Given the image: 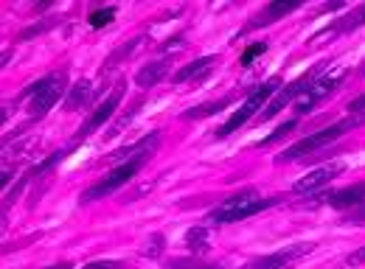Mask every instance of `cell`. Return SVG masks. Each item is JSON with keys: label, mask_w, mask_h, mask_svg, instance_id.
I'll use <instances>...</instances> for the list:
<instances>
[{"label": "cell", "mask_w": 365, "mask_h": 269, "mask_svg": "<svg viewBox=\"0 0 365 269\" xmlns=\"http://www.w3.org/2000/svg\"><path fill=\"white\" fill-rule=\"evenodd\" d=\"M270 205H276V200H262V197H259V191L247 188V191H239V194L228 197L222 205H217V207L208 213V222H214V224L242 222V219H250V216H256V213L267 210Z\"/></svg>", "instance_id": "6da1fadb"}, {"label": "cell", "mask_w": 365, "mask_h": 269, "mask_svg": "<svg viewBox=\"0 0 365 269\" xmlns=\"http://www.w3.org/2000/svg\"><path fill=\"white\" fill-rule=\"evenodd\" d=\"M152 157V149H146L141 154H135V157H130V160H124V163H118L101 183H96V185H90L84 194H82V205H90V202L96 200H104V197H110L113 191H118V188H124L141 168L146 166V160Z\"/></svg>", "instance_id": "7a4b0ae2"}, {"label": "cell", "mask_w": 365, "mask_h": 269, "mask_svg": "<svg viewBox=\"0 0 365 269\" xmlns=\"http://www.w3.org/2000/svg\"><path fill=\"white\" fill-rule=\"evenodd\" d=\"M357 124H363V121H360V118H349V121H337V124H332V127H326V130H320V132L306 134V137L295 140L292 146H287V149L276 157V163H292V160H301V157H306V154H312V151H318V149H323V146L335 143L337 137H343V134L349 132L352 127H357Z\"/></svg>", "instance_id": "3957f363"}, {"label": "cell", "mask_w": 365, "mask_h": 269, "mask_svg": "<svg viewBox=\"0 0 365 269\" xmlns=\"http://www.w3.org/2000/svg\"><path fill=\"white\" fill-rule=\"evenodd\" d=\"M279 87H281V79H279V76H273V79H267L264 84L253 87V90L247 93L245 104H242V107H239V110H236V113H233V115H230V118H228V121L217 130V137H228L230 132L242 130V127H245V124L259 113V107H262V104H264V101H267Z\"/></svg>", "instance_id": "277c9868"}, {"label": "cell", "mask_w": 365, "mask_h": 269, "mask_svg": "<svg viewBox=\"0 0 365 269\" xmlns=\"http://www.w3.org/2000/svg\"><path fill=\"white\" fill-rule=\"evenodd\" d=\"M343 76H346V70H340V67H335V70H323V73H315V79L309 81V87L298 96V101H295V113H298V118L301 115H306V113H312L323 98H329L332 93H335V87L343 81Z\"/></svg>", "instance_id": "5b68a950"}, {"label": "cell", "mask_w": 365, "mask_h": 269, "mask_svg": "<svg viewBox=\"0 0 365 269\" xmlns=\"http://www.w3.org/2000/svg\"><path fill=\"white\" fill-rule=\"evenodd\" d=\"M28 98H31V110L37 118H43L62 96H65V76L57 73V76H43L40 81H34L28 90Z\"/></svg>", "instance_id": "8992f818"}, {"label": "cell", "mask_w": 365, "mask_h": 269, "mask_svg": "<svg viewBox=\"0 0 365 269\" xmlns=\"http://www.w3.org/2000/svg\"><path fill=\"white\" fill-rule=\"evenodd\" d=\"M124 90H127V84H124V79H121V81L116 84V90H113V93H110V96H107V98H104V101H101V104L93 110V115H90V118L82 124V130L73 134L76 146H79V143H82L87 134L96 132L99 127H104V124H107V121L116 115V110H118V104H121V98H124Z\"/></svg>", "instance_id": "52a82bcc"}, {"label": "cell", "mask_w": 365, "mask_h": 269, "mask_svg": "<svg viewBox=\"0 0 365 269\" xmlns=\"http://www.w3.org/2000/svg\"><path fill=\"white\" fill-rule=\"evenodd\" d=\"M312 250H315L312 241H301V244H290V247H284V250H276V253H270V256H259V258L247 261L245 267H239V269H290L298 258L309 256Z\"/></svg>", "instance_id": "ba28073f"}, {"label": "cell", "mask_w": 365, "mask_h": 269, "mask_svg": "<svg viewBox=\"0 0 365 269\" xmlns=\"http://www.w3.org/2000/svg\"><path fill=\"white\" fill-rule=\"evenodd\" d=\"M315 73H318V67H312L309 73H303V76L292 79L290 84H287V87H284V90H281V93H279V96H276V98L270 101V107H267V110L262 113V118H259V121H270L273 115H279V113H281V110H284V107L290 104L292 98L298 101V96H301V93H303L306 87H309V81L315 79Z\"/></svg>", "instance_id": "9c48e42d"}, {"label": "cell", "mask_w": 365, "mask_h": 269, "mask_svg": "<svg viewBox=\"0 0 365 269\" xmlns=\"http://www.w3.org/2000/svg\"><path fill=\"white\" fill-rule=\"evenodd\" d=\"M340 171H343V166H320V168L309 171L306 177H301V180L295 183V194H315V191L326 188Z\"/></svg>", "instance_id": "30bf717a"}, {"label": "cell", "mask_w": 365, "mask_h": 269, "mask_svg": "<svg viewBox=\"0 0 365 269\" xmlns=\"http://www.w3.org/2000/svg\"><path fill=\"white\" fill-rule=\"evenodd\" d=\"M326 202L335 207V210H352V207H360L365 205V183L357 185H349V188H337V191H329Z\"/></svg>", "instance_id": "8fae6325"}, {"label": "cell", "mask_w": 365, "mask_h": 269, "mask_svg": "<svg viewBox=\"0 0 365 269\" xmlns=\"http://www.w3.org/2000/svg\"><path fill=\"white\" fill-rule=\"evenodd\" d=\"M90 98H93V84H90L87 79H79V81L71 87L68 98H65V110H68V113H73V110H82V107H84Z\"/></svg>", "instance_id": "7c38bea8"}, {"label": "cell", "mask_w": 365, "mask_h": 269, "mask_svg": "<svg viewBox=\"0 0 365 269\" xmlns=\"http://www.w3.org/2000/svg\"><path fill=\"white\" fill-rule=\"evenodd\" d=\"M214 65H217V57H214V54H211V57H200V59L189 62L186 67H180V70L174 73V81H191V79L203 76L206 70H211Z\"/></svg>", "instance_id": "4fadbf2b"}, {"label": "cell", "mask_w": 365, "mask_h": 269, "mask_svg": "<svg viewBox=\"0 0 365 269\" xmlns=\"http://www.w3.org/2000/svg\"><path fill=\"white\" fill-rule=\"evenodd\" d=\"M166 65H169V59H160V62H152V65H146L138 70V76H135V84L141 87V90H149V87H155L160 79H163V73H166Z\"/></svg>", "instance_id": "5bb4252c"}, {"label": "cell", "mask_w": 365, "mask_h": 269, "mask_svg": "<svg viewBox=\"0 0 365 269\" xmlns=\"http://www.w3.org/2000/svg\"><path fill=\"white\" fill-rule=\"evenodd\" d=\"M228 104H230V96H225V98H219V101H206V104H200V107L186 110V113H183V118H186V121H200V118H208V115L222 113Z\"/></svg>", "instance_id": "9a60e30c"}, {"label": "cell", "mask_w": 365, "mask_h": 269, "mask_svg": "<svg viewBox=\"0 0 365 269\" xmlns=\"http://www.w3.org/2000/svg\"><path fill=\"white\" fill-rule=\"evenodd\" d=\"M186 247H189L194 256L206 253V250H208V227H203V224L191 227V230L186 233Z\"/></svg>", "instance_id": "2e32d148"}, {"label": "cell", "mask_w": 365, "mask_h": 269, "mask_svg": "<svg viewBox=\"0 0 365 269\" xmlns=\"http://www.w3.org/2000/svg\"><path fill=\"white\" fill-rule=\"evenodd\" d=\"M301 6V0H281V3H270L264 8V14L259 17V23H270V20H279V17H287L295 8Z\"/></svg>", "instance_id": "e0dca14e"}, {"label": "cell", "mask_w": 365, "mask_h": 269, "mask_svg": "<svg viewBox=\"0 0 365 269\" xmlns=\"http://www.w3.org/2000/svg\"><path fill=\"white\" fill-rule=\"evenodd\" d=\"M365 23V6H357L352 14H346L343 20H337L335 23V31L337 34H343V31H354V28H360Z\"/></svg>", "instance_id": "ac0fdd59"}, {"label": "cell", "mask_w": 365, "mask_h": 269, "mask_svg": "<svg viewBox=\"0 0 365 269\" xmlns=\"http://www.w3.org/2000/svg\"><path fill=\"white\" fill-rule=\"evenodd\" d=\"M166 267L169 269H222L219 264L200 261L197 256H191V258H169V261H166Z\"/></svg>", "instance_id": "d6986e66"}, {"label": "cell", "mask_w": 365, "mask_h": 269, "mask_svg": "<svg viewBox=\"0 0 365 269\" xmlns=\"http://www.w3.org/2000/svg\"><path fill=\"white\" fill-rule=\"evenodd\" d=\"M113 20H116V6H104V8H96L87 23H90L93 28H104V25H110Z\"/></svg>", "instance_id": "ffe728a7"}, {"label": "cell", "mask_w": 365, "mask_h": 269, "mask_svg": "<svg viewBox=\"0 0 365 269\" xmlns=\"http://www.w3.org/2000/svg\"><path fill=\"white\" fill-rule=\"evenodd\" d=\"M267 51V42H253V45H247V51L242 54V59H239V65L242 67H247V65H253L262 54Z\"/></svg>", "instance_id": "44dd1931"}, {"label": "cell", "mask_w": 365, "mask_h": 269, "mask_svg": "<svg viewBox=\"0 0 365 269\" xmlns=\"http://www.w3.org/2000/svg\"><path fill=\"white\" fill-rule=\"evenodd\" d=\"M166 247V239L160 236V233H155L152 239H149V244L144 247V256L146 258H160V250Z\"/></svg>", "instance_id": "7402d4cb"}, {"label": "cell", "mask_w": 365, "mask_h": 269, "mask_svg": "<svg viewBox=\"0 0 365 269\" xmlns=\"http://www.w3.org/2000/svg\"><path fill=\"white\" fill-rule=\"evenodd\" d=\"M65 154H68L65 149H62V151H54V154H51V157H45V160H43L40 166H34V168H31L28 174H40V171H45V168H51V166H57V163H60V160H62Z\"/></svg>", "instance_id": "603a6c76"}, {"label": "cell", "mask_w": 365, "mask_h": 269, "mask_svg": "<svg viewBox=\"0 0 365 269\" xmlns=\"http://www.w3.org/2000/svg\"><path fill=\"white\" fill-rule=\"evenodd\" d=\"M295 127H298V118H292V121H287V124H281V127H279L276 132L270 134V137H264V140H262V146H267V143H273V140H279V137H284V134L292 132Z\"/></svg>", "instance_id": "cb8c5ba5"}, {"label": "cell", "mask_w": 365, "mask_h": 269, "mask_svg": "<svg viewBox=\"0 0 365 269\" xmlns=\"http://www.w3.org/2000/svg\"><path fill=\"white\" fill-rule=\"evenodd\" d=\"M82 269H127V264H124V261H107V258H101V261L84 264Z\"/></svg>", "instance_id": "d4e9b609"}, {"label": "cell", "mask_w": 365, "mask_h": 269, "mask_svg": "<svg viewBox=\"0 0 365 269\" xmlns=\"http://www.w3.org/2000/svg\"><path fill=\"white\" fill-rule=\"evenodd\" d=\"M349 113H352V115H357L360 121H365V93L360 96V98H354V101L349 104Z\"/></svg>", "instance_id": "484cf974"}, {"label": "cell", "mask_w": 365, "mask_h": 269, "mask_svg": "<svg viewBox=\"0 0 365 269\" xmlns=\"http://www.w3.org/2000/svg\"><path fill=\"white\" fill-rule=\"evenodd\" d=\"M349 264H365V247H360V250L349 258Z\"/></svg>", "instance_id": "4316f807"}, {"label": "cell", "mask_w": 365, "mask_h": 269, "mask_svg": "<svg viewBox=\"0 0 365 269\" xmlns=\"http://www.w3.org/2000/svg\"><path fill=\"white\" fill-rule=\"evenodd\" d=\"M337 8H343V0H332L329 6H323V11H337Z\"/></svg>", "instance_id": "83f0119b"}, {"label": "cell", "mask_w": 365, "mask_h": 269, "mask_svg": "<svg viewBox=\"0 0 365 269\" xmlns=\"http://www.w3.org/2000/svg\"><path fill=\"white\" fill-rule=\"evenodd\" d=\"M45 269H73L68 261H62V264H54V267H45Z\"/></svg>", "instance_id": "f1b7e54d"}, {"label": "cell", "mask_w": 365, "mask_h": 269, "mask_svg": "<svg viewBox=\"0 0 365 269\" xmlns=\"http://www.w3.org/2000/svg\"><path fill=\"white\" fill-rule=\"evenodd\" d=\"M360 73H363V76H365V62H363V65H360Z\"/></svg>", "instance_id": "f546056e"}]
</instances>
